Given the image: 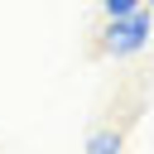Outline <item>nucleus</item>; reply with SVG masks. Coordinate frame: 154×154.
<instances>
[{"label":"nucleus","instance_id":"obj_1","mask_svg":"<svg viewBox=\"0 0 154 154\" xmlns=\"http://www.w3.org/2000/svg\"><path fill=\"white\" fill-rule=\"evenodd\" d=\"M149 38H154V14L140 5L130 19H120V24H106L101 29V53L106 58H130V53H140V48H149Z\"/></svg>","mask_w":154,"mask_h":154},{"label":"nucleus","instance_id":"obj_3","mask_svg":"<svg viewBox=\"0 0 154 154\" xmlns=\"http://www.w3.org/2000/svg\"><path fill=\"white\" fill-rule=\"evenodd\" d=\"M135 10H140L135 0H106V5H101V14H106V24H120V19H130Z\"/></svg>","mask_w":154,"mask_h":154},{"label":"nucleus","instance_id":"obj_2","mask_svg":"<svg viewBox=\"0 0 154 154\" xmlns=\"http://www.w3.org/2000/svg\"><path fill=\"white\" fill-rule=\"evenodd\" d=\"M87 154H120V130H96L87 140Z\"/></svg>","mask_w":154,"mask_h":154}]
</instances>
